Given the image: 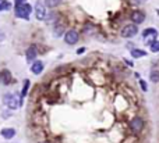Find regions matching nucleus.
Segmentation results:
<instances>
[{
	"label": "nucleus",
	"mask_w": 159,
	"mask_h": 143,
	"mask_svg": "<svg viewBox=\"0 0 159 143\" xmlns=\"http://www.w3.org/2000/svg\"><path fill=\"white\" fill-rule=\"evenodd\" d=\"M31 71H32V74L39 75L41 72L43 71V63L39 61V60H35V61L32 63V65H31Z\"/></svg>",
	"instance_id": "9b49d317"
},
{
	"label": "nucleus",
	"mask_w": 159,
	"mask_h": 143,
	"mask_svg": "<svg viewBox=\"0 0 159 143\" xmlns=\"http://www.w3.org/2000/svg\"><path fill=\"white\" fill-rule=\"evenodd\" d=\"M28 88H30V81H28V79H25V81H24L23 90H21V97H20L21 100H23V99L26 96V93H28Z\"/></svg>",
	"instance_id": "f3484780"
},
{
	"label": "nucleus",
	"mask_w": 159,
	"mask_h": 143,
	"mask_svg": "<svg viewBox=\"0 0 159 143\" xmlns=\"http://www.w3.org/2000/svg\"><path fill=\"white\" fill-rule=\"evenodd\" d=\"M46 6H45V2L43 0H37V4H35V17L37 20L43 21L46 18Z\"/></svg>",
	"instance_id": "20e7f679"
},
{
	"label": "nucleus",
	"mask_w": 159,
	"mask_h": 143,
	"mask_svg": "<svg viewBox=\"0 0 159 143\" xmlns=\"http://www.w3.org/2000/svg\"><path fill=\"white\" fill-rule=\"evenodd\" d=\"M0 135L4 138V139H13L16 136V129L14 128H4V129L0 131Z\"/></svg>",
	"instance_id": "f8f14e48"
},
{
	"label": "nucleus",
	"mask_w": 159,
	"mask_h": 143,
	"mask_svg": "<svg viewBox=\"0 0 159 143\" xmlns=\"http://www.w3.org/2000/svg\"><path fill=\"white\" fill-rule=\"evenodd\" d=\"M4 39H6V33H4V31L0 29V42H3Z\"/></svg>",
	"instance_id": "b1692460"
},
{
	"label": "nucleus",
	"mask_w": 159,
	"mask_h": 143,
	"mask_svg": "<svg viewBox=\"0 0 159 143\" xmlns=\"http://www.w3.org/2000/svg\"><path fill=\"white\" fill-rule=\"evenodd\" d=\"M149 49H151V52L152 53H158L159 52V40H155L152 45L149 46Z\"/></svg>",
	"instance_id": "aec40b11"
},
{
	"label": "nucleus",
	"mask_w": 159,
	"mask_h": 143,
	"mask_svg": "<svg viewBox=\"0 0 159 143\" xmlns=\"http://www.w3.org/2000/svg\"><path fill=\"white\" fill-rule=\"evenodd\" d=\"M24 3H26V0H14V6H21Z\"/></svg>",
	"instance_id": "5701e85b"
},
{
	"label": "nucleus",
	"mask_w": 159,
	"mask_h": 143,
	"mask_svg": "<svg viewBox=\"0 0 159 143\" xmlns=\"http://www.w3.org/2000/svg\"><path fill=\"white\" fill-rule=\"evenodd\" d=\"M4 9H3V6H2V2H0V11H3Z\"/></svg>",
	"instance_id": "a878e982"
},
{
	"label": "nucleus",
	"mask_w": 159,
	"mask_h": 143,
	"mask_svg": "<svg viewBox=\"0 0 159 143\" xmlns=\"http://www.w3.org/2000/svg\"><path fill=\"white\" fill-rule=\"evenodd\" d=\"M45 21L49 24H57V14L56 13H48L46 14V18H45Z\"/></svg>",
	"instance_id": "dca6fc26"
},
{
	"label": "nucleus",
	"mask_w": 159,
	"mask_h": 143,
	"mask_svg": "<svg viewBox=\"0 0 159 143\" xmlns=\"http://www.w3.org/2000/svg\"><path fill=\"white\" fill-rule=\"evenodd\" d=\"M14 13H16V17H18V18L30 20V14L32 13V7L28 3H24L21 6H14Z\"/></svg>",
	"instance_id": "f257e3e1"
},
{
	"label": "nucleus",
	"mask_w": 159,
	"mask_h": 143,
	"mask_svg": "<svg viewBox=\"0 0 159 143\" xmlns=\"http://www.w3.org/2000/svg\"><path fill=\"white\" fill-rule=\"evenodd\" d=\"M137 33H138V25H136V24H127V25L123 26L120 35L123 38H126V39H130V38H134Z\"/></svg>",
	"instance_id": "7ed1b4c3"
},
{
	"label": "nucleus",
	"mask_w": 159,
	"mask_h": 143,
	"mask_svg": "<svg viewBox=\"0 0 159 143\" xmlns=\"http://www.w3.org/2000/svg\"><path fill=\"white\" fill-rule=\"evenodd\" d=\"M84 52H85V49H84V47H81V49L77 50V53H78V54H81V53H84Z\"/></svg>",
	"instance_id": "393cba45"
},
{
	"label": "nucleus",
	"mask_w": 159,
	"mask_h": 143,
	"mask_svg": "<svg viewBox=\"0 0 159 143\" xmlns=\"http://www.w3.org/2000/svg\"><path fill=\"white\" fill-rule=\"evenodd\" d=\"M3 103L6 104L7 107L10 110H17V108L21 106V99L17 96V94H11V93H7L4 94L3 97Z\"/></svg>",
	"instance_id": "f03ea898"
},
{
	"label": "nucleus",
	"mask_w": 159,
	"mask_h": 143,
	"mask_svg": "<svg viewBox=\"0 0 159 143\" xmlns=\"http://www.w3.org/2000/svg\"><path fill=\"white\" fill-rule=\"evenodd\" d=\"M0 2H2V6H3L4 10H10L11 9V3L9 0H0Z\"/></svg>",
	"instance_id": "412c9836"
},
{
	"label": "nucleus",
	"mask_w": 159,
	"mask_h": 143,
	"mask_svg": "<svg viewBox=\"0 0 159 143\" xmlns=\"http://www.w3.org/2000/svg\"><path fill=\"white\" fill-rule=\"evenodd\" d=\"M43 2H45V6L46 7H49V9H55V7L60 6L63 0H43Z\"/></svg>",
	"instance_id": "4468645a"
},
{
	"label": "nucleus",
	"mask_w": 159,
	"mask_h": 143,
	"mask_svg": "<svg viewBox=\"0 0 159 143\" xmlns=\"http://www.w3.org/2000/svg\"><path fill=\"white\" fill-rule=\"evenodd\" d=\"M78 38H80L78 32L74 29H70L64 33V42H66L67 45H76V43L78 42Z\"/></svg>",
	"instance_id": "423d86ee"
},
{
	"label": "nucleus",
	"mask_w": 159,
	"mask_h": 143,
	"mask_svg": "<svg viewBox=\"0 0 159 143\" xmlns=\"http://www.w3.org/2000/svg\"><path fill=\"white\" fill-rule=\"evenodd\" d=\"M46 143H48V142H46Z\"/></svg>",
	"instance_id": "bb28decb"
},
{
	"label": "nucleus",
	"mask_w": 159,
	"mask_h": 143,
	"mask_svg": "<svg viewBox=\"0 0 159 143\" xmlns=\"http://www.w3.org/2000/svg\"><path fill=\"white\" fill-rule=\"evenodd\" d=\"M143 38H144V42L148 46H151L156 40V38H158V31L155 28H147L143 32Z\"/></svg>",
	"instance_id": "39448f33"
},
{
	"label": "nucleus",
	"mask_w": 159,
	"mask_h": 143,
	"mask_svg": "<svg viewBox=\"0 0 159 143\" xmlns=\"http://www.w3.org/2000/svg\"><path fill=\"white\" fill-rule=\"evenodd\" d=\"M140 86H141V89H143L144 92L148 90V85H147V82L144 81V79H140Z\"/></svg>",
	"instance_id": "4be33fe9"
},
{
	"label": "nucleus",
	"mask_w": 159,
	"mask_h": 143,
	"mask_svg": "<svg viewBox=\"0 0 159 143\" xmlns=\"http://www.w3.org/2000/svg\"><path fill=\"white\" fill-rule=\"evenodd\" d=\"M130 20L132 21V24L140 25V24H143L144 21H145V14H144L143 11L136 10V11H132V13H131V15H130Z\"/></svg>",
	"instance_id": "6e6552de"
},
{
	"label": "nucleus",
	"mask_w": 159,
	"mask_h": 143,
	"mask_svg": "<svg viewBox=\"0 0 159 143\" xmlns=\"http://www.w3.org/2000/svg\"><path fill=\"white\" fill-rule=\"evenodd\" d=\"M37 56H38V50H37V47L35 46H30L28 49H26V52H25V57H26V61H30V63H32V61H35V59H37Z\"/></svg>",
	"instance_id": "1a4fd4ad"
},
{
	"label": "nucleus",
	"mask_w": 159,
	"mask_h": 143,
	"mask_svg": "<svg viewBox=\"0 0 159 143\" xmlns=\"http://www.w3.org/2000/svg\"><path fill=\"white\" fill-rule=\"evenodd\" d=\"M131 56L134 59H141V57H145L147 56V52L141 49H131Z\"/></svg>",
	"instance_id": "ddd939ff"
},
{
	"label": "nucleus",
	"mask_w": 159,
	"mask_h": 143,
	"mask_svg": "<svg viewBox=\"0 0 159 143\" xmlns=\"http://www.w3.org/2000/svg\"><path fill=\"white\" fill-rule=\"evenodd\" d=\"M95 32V26L92 25V24H85V26H84V33H87V35H90V33Z\"/></svg>",
	"instance_id": "6ab92c4d"
},
{
	"label": "nucleus",
	"mask_w": 159,
	"mask_h": 143,
	"mask_svg": "<svg viewBox=\"0 0 159 143\" xmlns=\"http://www.w3.org/2000/svg\"><path fill=\"white\" fill-rule=\"evenodd\" d=\"M13 81V77H11V72L9 70H3L0 72V82L3 85H10Z\"/></svg>",
	"instance_id": "9d476101"
},
{
	"label": "nucleus",
	"mask_w": 159,
	"mask_h": 143,
	"mask_svg": "<svg viewBox=\"0 0 159 143\" xmlns=\"http://www.w3.org/2000/svg\"><path fill=\"white\" fill-rule=\"evenodd\" d=\"M64 26L63 25H56L55 26V29H53V36L55 38H60L62 35H64Z\"/></svg>",
	"instance_id": "2eb2a0df"
},
{
	"label": "nucleus",
	"mask_w": 159,
	"mask_h": 143,
	"mask_svg": "<svg viewBox=\"0 0 159 143\" xmlns=\"http://www.w3.org/2000/svg\"><path fill=\"white\" fill-rule=\"evenodd\" d=\"M149 79L154 82V83H158L159 82V71H152L151 74H149Z\"/></svg>",
	"instance_id": "a211bd4d"
},
{
	"label": "nucleus",
	"mask_w": 159,
	"mask_h": 143,
	"mask_svg": "<svg viewBox=\"0 0 159 143\" xmlns=\"http://www.w3.org/2000/svg\"><path fill=\"white\" fill-rule=\"evenodd\" d=\"M144 128V121L143 118L140 117H134L131 121H130V129L132 131V132H141Z\"/></svg>",
	"instance_id": "0eeeda50"
}]
</instances>
